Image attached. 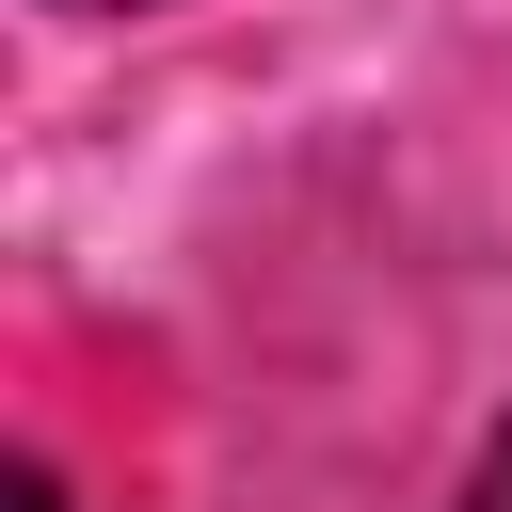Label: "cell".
Returning a JSON list of instances; mask_svg holds the SVG:
<instances>
[{"instance_id": "6da1fadb", "label": "cell", "mask_w": 512, "mask_h": 512, "mask_svg": "<svg viewBox=\"0 0 512 512\" xmlns=\"http://www.w3.org/2000/svg\"><path fill=\"white\" fill-rule=\"evenodd\" d=\"M464 512H512V416L480 432V464H464Z\"/></svg>"}, {"instance_id": "7a4b0ae2", "label": "cell", "mask_w": 512, "mask_h": 512, "mask_svg": "<svg viewBox=\"0 0 512 512\" xmlns=\"http://www.w3.org/2000/svg\"><path fill=\"white\" fill-rule=\"evenodd\" d=\"M16 512H64V496H48V480H16Z\"/></svg>"}, {"instance_id": "3957f363", "label": "cell", "mask_w": 512, "mask_h": 512, "mask_svg": "<svg viewBox=\"0 0 512 512\" xmlns=\"http://www.w3.org/2000/svg\"><path fill=\"white\" fill-rule=\"evenodd\" d=\"M80 16H144V0H80Z\"/></svg>"}]
</instances>
